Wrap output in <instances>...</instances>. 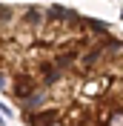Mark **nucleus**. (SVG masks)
<instances>
[{"instance_id":"1","label":"nucleus","mask_w":123,"mask_h":126,"mask_svg":"<svg viewBox=\"0 0 123 126\" xmlns=\"http://www.w3.org/2000/svg\"><path fill=\"white\" fill-rule=\"evenodd\" d=\"M0 94L26 126H123V29L60 3H0Z\"/></svg>"}]
</instances>
